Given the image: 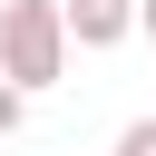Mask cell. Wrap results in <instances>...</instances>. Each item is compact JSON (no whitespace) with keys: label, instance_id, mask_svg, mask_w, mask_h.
Returning <instances> with one entry per match:
<instances>
[{"label":"cell","instance_id":"7a4b0ae2","mask_svg":"<svg viewBox=\"0 0 156 156\" xmlns=\"http://www.w3.org/2000/svg\"><path fill=\"white\" fill-rule=\"evenodd\" d=\"M136 29V0H68V39L78 49H117Z\"/></svg>","mask_w":156,"mask_h":156},{"label":"cell","instance_id":"277c9868","mask_svg":"<svg viewBox=\"0 0 156 156\" xmlns=\"http://www.w3.org/2000/svg\"><path fill=\"white\" fill-rule=\"evenodd\" d=\"M20 127H29V98H20L10 78H0V136H20Z\"/></svg>","mask_w":156,"mask_h":156},{"label":"cell","instance_id":"6da1fadb","mask_svg":"<svg viewBox=\"0 0 156 156\" xmlns=\"http://www.w3.org/2000/svg\"><path fill=\"white\" fill-rule=\"evenodd\" d=\"M68 0H20L10 20H0V78L20 88V98H39V88H58L68 78Z\"/></svg>","mask_w":156,"mask_h":156},{"label":"cell","instance_id":"8992f818","mask_svg":"<svg viewBox=\"0 0 156 156\" xmlns=\"http://www.w3.org/2000/svg\"><path fill=\"white\" fill-rule=\"evenodd\" d=\"M10 10H20V0H0V20H10Z\"/></svg>","mask_w":156,"mask_h":156},{"label":"cell","instance_id":"5b68a950","mask_svg":"<svg viewBox=\"0 0 156 156\" xmlns=\"http://www.w3.org/2000/svg\"><path fill=\"white\" fill-rule=\"evenodd\" d=\"M136 29H146V39H156V0H136Z\"/></svg>","mask_w":156,"mask_h":156},{"label":"cell","instance_id":"3957f363","mask_svg":"<svg viewBox=\"0 0 156 156\" xmlns=\"http://www.w3.org/2000/svg\"><path fill=\"white\" fill-rule=\"evenodd\" d=\"M107 156H156V117H127V127H117V146H107Z\"/></svg>","mask_w":156,"mask_h":156}]
</instances>
